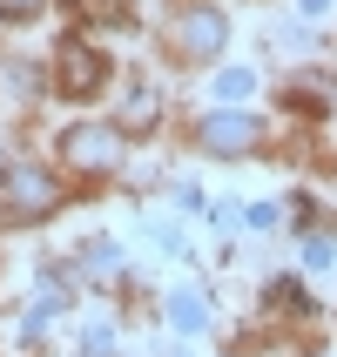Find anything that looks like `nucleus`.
<instances>
[{"label":"nucleus","mask_w":337,"mask_h":357,"mask_svg":"<svg viewBox=\"0 0 337 357\" xmlns=\"http://www.w3.org/2000/svg\"><path fill=\"white\" fill-rule=\"evenodd\" d=\"M61 162H68L75 176H115L121 169V128H108V121H75V128L61 135Z\"/></svg>","instance_id":"f257e3e1"},{"label":"nucleus","mask_w":337,"mask_h":357,"mask_svg":"<svg viewBox=\"0 0 337 357\" xmlns=\"http://www.w3.org/2000/svg\"><path fill=\"white\" fill-rule=\"evenodd\" d=\"M7 216L14 222H34V216H54L61 209V189H54V176L40 169V162H7Z\"/></svg>","instance_id":"f03ea898"},{"label":"nucleus","mask_w":337,"mask_h":357,"mask_svg":"<svg viewBox=\"0 0 337 357\" xmlns=\"http://www.w3.org/2000/svg\"><path fill=\"white\" fill-rule=\"evenodd\" d=\"M54 88H61V95H75V101L101 95V88H108V54L88 47V40H68V47L54 54Z\"/></svg>","instance_id":"7ed1b4c3"},{"label":"nucleus","mask_w":337,"mask_h":357,"mask_svg":"<svg viewBox=\"0 0 337 357\" xmlns=\"http://www.w3.org/2000/svg\"><path fill=\"white\" fill-rule=\"evenodd\" d=\"M223 40H230V20H223L216 7L176 14V27H169V47H176L182 61H209V54H223Z\"/></svg>","instance_id":"20e7f679"},{"label":"nucleus","mask_w":337,"mask_h":357,"mask_svg":"<svg viewBox=\"0 0 337 357\" xmlns=\"http://www.w3.org/2000/svg\"><path fill=\"white\" fill-rule=\"evenodd\" d=\"M196 149L202 155H250V149H257V121L250 115H230V108H223V115H202L196 121Z\"/></svg>","instance_id":"39448f33"},{"label":"nucleus","mask_w":337,"mask_h":357,"mask_svg":"<svg viewBox=\"0 0 337 357\" xmlns=\"http://www.w3.org/2000/svg\"><path fill=\"white\" fill-rule=\"evenodd\" d=\"M75 14L101 20V27H135V0H75Z\"/></svg>","instance_id":"423d86ee"},{"label":"nucleus","mask_w":337,"mask_h":357,"mask_svg":"<svg viewBox=\"0 0 337 357\" xmlns=\"http://www.w3.org/2000/svg\"><path fill=\"white\" fill-rule=\"evenodd\" d=\"M169 324H176V331H202V324H209V303H202L196 290H176V297H169Z\"/></svg>","instance_id":"0eeeda50"},{"label":"nucleus","mask_w":337,"mask_h":357,"mask_svg":"<svg viewBox=\"0 0 337 357\" xmlns=\"http://www.w3.org/2000/svg\"><path fill=\"white\" fill-rule=\"evenodd\" d=\"M156 88H128V108H121V128H149V121H156Z\"/></svg>","instance_id":"6e6552de"},{"label":"nucleus","mask_w":337,"mask_h":357,"mask_svg":"<svg viewBox=\"0 0 337 357\" xmlns=\"http://www.w3.org/2000/svg\"><path fill=\"white\" fill-rule=\"evenodd\" d=\"M250 88H257V75H250V68H230V75H216V95H223V101H250Z\"/></svg>","instance_id":"1a4fd4ad"},{"label":"nucleus","mask_w":337,"mask_h":357,"mask_svg":"<svg viewBox=\"0 0 337 357\" xmlns=\"http://www.w3.org/2000/svg\"><path fill=\"white\" fill-rule=\"evenodd\" d=\"M34 14H40V0H0V20H7V27H27Z\"/></svg>","instance_id":"9d476101"},{"label":"nucleus","mask_w":337,"mask_h":357,"mask_svg":"<svg viewBox=\"0 0 337 357\" xmlns=\"http://www.w3.org/2000/svg\"><path fill=\"white\" fill-rule=\"evenodd\" d=\"M290 108H324V81H290Z\"/></svg>","instance_id":"9b49d317"},{"label":"nucleus","mask_w":337,"mask_h":357,"mask_svg":"<svg viewBox=\"0 0 337 357\" xmlns=\"http://www.w3.org/2000/svg\"><path fill=\"white\" fill-rule=\"evenodd\" d=\"M297 7H304V14H324V0H297Z\"/></svg>","instance_id":"f8f14e48"}]
</instances>
